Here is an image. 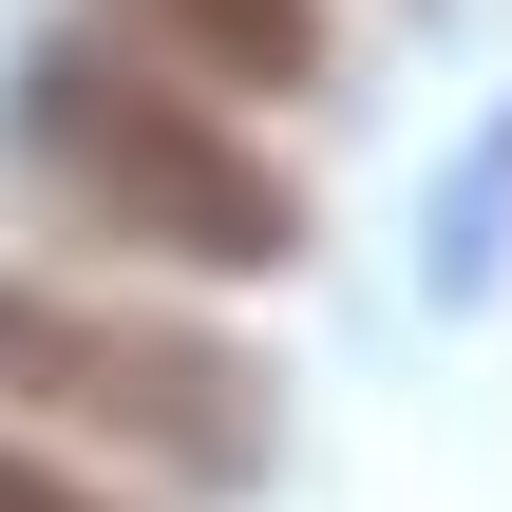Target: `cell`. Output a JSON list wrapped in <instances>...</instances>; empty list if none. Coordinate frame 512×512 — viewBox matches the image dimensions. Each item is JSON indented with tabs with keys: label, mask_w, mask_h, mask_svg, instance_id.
I'll use <instances>...</instances> for the list:
<instances>
[{
	"label": "cell",
	"mask_w": 512,
	"mask_h": 512,
	"mask_svg": "<svg viewBox=\"0 0 512 512\" xmlns=\"http://www.w3.org/2000/svg\"><path fill=\"white\" fill-rule=\"evenodd\" d=\"M19 152L76 228L152 247V266H209V285H266L304 266V190L228 133V95H190L171 57H114V38H57L19 76Z\"/></svg>",
	"instance_id": "cell-1"
},
{
	"label": "cell",
	"mask_w": 512,
	"mask_h": 512,
	"mask_svg": "<svg viewBox=\"0 0 512 512\" xmlns=\"http://www.w3.org/2000/svg\"><path fill=\"white\" fill-rule=\"evenodd\" d=\"M190 95H304L323 76V0H114Z\"/></svg>",
	"instance_id": "cell-3"
},
{
	"label": "cell",
	"mask_w": 512,
	"mask_h": 512,
	"mask_svg": "<svg viewBox=\"0 0 512 512\" xmlns=\"http://www.w3.org/2000/svg\"><path fill=\"white\" fill-rule=\"evenodd\" d=\"M0 512H95L76 475H38V456H0Z\"/></svg>",
	"instance_id": "cell-4"
},
{
	"label": "cell",
	"mask_w": 512,
	"mask_h": 512,
	"mask_svg": "<svg viewBox=\"0 0 512 512\" xmlns=\"http://www.w3.org/2000/svg\"><path fill=\"white\" fill-rule=\"evenodd\" d=\"M0 399H38V418H76V437H133L152 475H190V494H247L266 475V361L247 342H209V323H152V304H57V285H19L0 266Z\"/></svg>",
	"instance_id": "cell-2"
}]
</instances>
